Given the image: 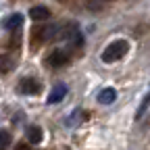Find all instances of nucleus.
Masks as SVG:
<instances>
[{
	"label": "nucleus",
	"mask_w": 150,
	"mask_h": 150,
	"mask_svg": "<svg viewBox=\"0 0 150 150\" xmlns=\"http://www.w3.org/2000/svg\"><path fill=\"white\" fill-rule=\"evenodd\" d=\"M13 67H15L13 56H8V54H0V73H8Z\"/></svg>",
	"instance_id": "obj_11"
},
{
	"label": "nucleus",
	"mask_w": 150,
	"mask_h": 150,
	"mask_svg": "<svg viewBox=\"0 0 150 150\" xmlns=\"http://www.w3.org/2000/svg\"><path fill=\"white\" fill-rule=\"evenodd\" d=\"M11 134H8V131L6 129H0V150H6L8 146H11Z\"/></svg>",
	"instance_id": "obj_13"
},
{
	"label": "nucleus",
	"mask_w": 150,
	"mask_h": 150,
	"mask_svg": "<svg viewBox=\"0 0 150 150\" xmlns=\"http://www.w3.org/2000/svg\"><path fill=\"white\" fill-rule=\"evenodd\" d=\"M115 98H117L115 88H104V90H100V94H98V102H100V104H112V102H115Z\"/></svg>",
	"instance_id": "obj_7"
},
{
	"label": "nucleus",
	"mask_w": 150,
	"mask_h": 150,
	"mask_svg": "<svg viewBox=\"0 0 150 150\" xmlns=\"http://www.w3.org/2000/svg\"><path fill=\"white\" fill-rule=\"evenodd\" d=\"M27 140H29L31 144H40V142H42V127L29 125V127H27Z\"/></svg>",
	"instance_id": "obj_9"
},
{
	"label": "nucleus",
	"mask_w": 150,
	"mask_h": 150,
	"mask_svg": "<svg viewBox=\"0 0 150 150\" xmlns=\"http://www.w3.org/2000/svg\"><path fill=\"white\" fill-rule=\"evenodd\" d=\"M29 17L33 19V21H46V19L50 17V11L46 6H33L29 11Z\"/></svg>",
	"instance_id": "obj_8"
},
{
	"label": "nucleus",
	"mask_w": 150,
	"mask_h": 150,
	"mask_svg": "<svg viewBox=\"0 0 150 150\" xmlns=\"http://www.w3.org/2000/svg\"><path fill=\"white\" fill-rule=\"evenodd\" d=\"M127 50H129V42L127 40H115V42H110L102 50V61L104 63H117L119 59H123V56L127 54Z\"/></svg>",
	"instance_id": "obj_1"
},
{
	"label": "nucleus",
	"mask_w": 150,
	"mask_h": 150,
	"mask_svg": "<svg viewBox=\"0 0 150 150\" xmlns=\"http://www.w3.org/2000/svg\"><path fill=\"white\" fill-rule=\"evenodd\" d=\"M81 117H83V112H81V108H75V110L71 112V117H67V119H65V125H69V127H73V125H77V123L81 121Z\"/></svg>",
	"instance_id": "obj_12"
},
{
	"label": "nucleus",
	"mask_w": 150,
	"mask_h": 150,
	"mask_svg": "<svg viewBox=\"0 0 150 150\" xmlns=\"http://www.w3.org/2000/svg\"><path fill=\"white\" fill-rule=\"evenodd\" d=\"M17 150H31V148H29V146H19Z\"/></svg>",
	"instance_id": "obj_14"
},
{
	"label": "nucleus",
	"mask_w": 150,
	"mask_h": 150,
	"mask_svg": "<svg viewBox=\"0 0 150 150\" xmlns=\"http://www.w3.org/2000/svg\"><path fill=\"white\" fill-rule=\"evenodd\" d=\"M71 61V50L69 48H54L46 56V65L48 67H63Z\"/></svg>",
	"instance_id": "obj_2"
},
{
	"label": "nucleus",
	"mask_w": 150,
	"mask_h": 150,
	"mask_svg": "<svg viewBox=\"0 0 150 150\" xmlns=\"http://www.w3.org/2000/svg\"><path fill=\"white\" fill-rule=\"evenodd\" d=\"M23 25V15H19V13H15V15H11V17H6L4 21H2V27L4 29H8V31H15V29H19Z\"/></svg>",
	"instance_id": "obj_6"
},
{
	"label": "nucleus",
	"mask_w": 150,
	"mask_h": 150,
	"mask_svg": "<svg viewBox=\"0 0 150 150\" xmlns=\"http://www.w3.org/2000/svg\"><path fill=\"white\" fill-rule=\"evenodd\" d=\"M65 96H67V86L65 83H56L52 88V92L48 94V104H59Z\"/></svg>",
	"instance_id": "obj_5"
},
{
	"label": "nucleus",
	"mask_w": 150,
	"mask_h": 150,
	"mask_svg": "<svg viewBox=\"0 0 150 150\" xmlns=\"http://www.w3.org/2000/svg\"><path fill=\"white\" fill-rule=\"evenodd\" d=\"M59 35V27L56 25H42V27H35L33 29V44H44L48 40H52V38Z\"/></svg>",
	"instance_id": "obj_3"
},
{
	"label": "nucleus",
	"mask_w": 150,
	"mask_h": 150,
	"mask_svg": "<svg viewBox=\"0 0 150 150\" xmlns=\"http://www.w3.org/2000/svg\"><path fill=\"white\" fill-rule=\"evenodd\" d=\"M148 106H150V88L146 90V94L142 96V102H140V106H138V110H136V119H142V117L146 115Z\"/></svg>",
	"instance_id": "obj_10"
},
{
	"label": "nucleus",
	"mask_w": 150,
	"mask_h": 150,
	"mask_svg": "<svg viewBox=\"0 0 150 150\" xmlns=\"http://www.w3.org/2000/svg\"><path fill=\"white\" fill-rule=\"evenodd\" d=\"M40 90H42V83L33 77H23L19 81V92L21 94H40Z\"/></svg>",
	"instance_id": "obj_4"
}]
</instances>
